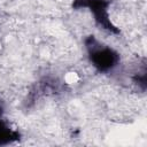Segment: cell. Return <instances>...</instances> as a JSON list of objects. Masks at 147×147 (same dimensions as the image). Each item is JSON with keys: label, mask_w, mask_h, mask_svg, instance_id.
<instances>
[{"label": "cell", "mask_w": 147, "mask_h": 147, "mask_svg": "<svg viewBox=\"0 0 147 147\" xmlns=\"http://www.w3.org/2000/svg\"><path fill=\"white\" fill-rule=\"evenodd\" d=\"M88 57L91 63L99 71H109L114 69L118 63V54L111 49L99 42L95 38H91L90 42H87Z\"/></svg>", "instance_id": "cell-1"}, {"label": "cell", "mask_w": 147, "mask_h": 147, "mask_svg": "<svg viewBox=\"0 0 147 147\" xmlns=\"http://www.w3.org/2000/svg\"><path fill=\"white\" fill-rule=\"evenodd\" d=\"M16 139H18V133L10 129V126L7 123L0 119V145L10 144Z\"/></svg>", "instance_id": "cell-2"}]
</instances>
